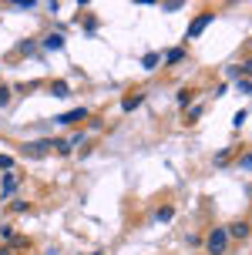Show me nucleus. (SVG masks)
I'll return each mask as SVG.
<instances>
[{
    "label": "nucleus",
    "mask_w": 252,
    "mask_h": 255,
    "mask_svg": "<svg viewBox=\"0 0 252 255\" xmlns=\"http://www.w3.org/2000/svg\"><path fill=\"white\" fill-rule=\"evenodd\" d=\"M205 249H209L212 255H226L229 252V232L226 229H212L209 239H205Z\"/></svg>",
    "instance_id": "nucleus-1"
},
{
    "label": "nucleus",
    "mask_w": 252,
    "mask_h": 255,
    "mask_svg": "<svg viewBox=\"0 0 252 255\" xmlns=\"http://www.w3.org/2000/svg\"><path fill=\"white\" fill-rule=\"evenodd\" d=\"M50 148H54V138H37V141H30V144H24V154L27 158H47Z\"/></svg>",
    "instance_id": "nucleus-2"
},
{
    "label": "nucleus",
    "mask_w": 252,
    "mask_h": 255,
    "mask_svg": "<svg viewBox=\"0 0 252 255\" xmlns=\"http://www.w3.org/2000/svg\"><path fill=\"white\" fill-rule=\"evenodd\" d=\"M212 20H215V13H212V10L199 13V17L192 20V27H189V37H202V30H205V27L212 24Z\"/></svg>",
    "instance_id": "nucleus-3"
},
{
    "label": "nucleus",
    "mask_w": 252,
    "mask_h": 255,
    "mask_svg": "<svg viewBox=\"0 0 252 255\" xmlns=\"http://www.w3.org/2000/svg\"><path fill=\"white\" fill-rule=\"evenodd\" d=\"M88 118V108H71L67 115H61V125H74V121H84Z\"/></svg>",
    "instance_id": "nucleus-4"
},
{
    "label": "nucleus",
    "mask_w": 252,
    "mask_h": 255,
    "mask_svg": "<svg viewBox=\"0 0 252 255\" xmlns=\"http://www.w3.org/2000/svg\"><path fill=\"white\" fill-rule=\"evenodd\" d=\"M13 191H17V175L7 171V175H3V185H0V195L7 198V195H13Z\"/></svg>",
    "instance_id": "nucleus-5"
},
{
    "label": "nucleus",
    "mask_w": 252,
    "mask_h": 255,
    "mask_svg": "<svg viewBox=\"0 0 252 255\" xmlns=\"http://www.w3.org/2000/svg\"><path fill=\"white\" fill-rule=\"evenodd\" d=\"M229 235H232V239H249V222H236V225H232V229H226Z\"/></svg>",
    "instance_id": "nucleus-6"
},
{
    "label": "nucleus",
    "mask_w": 252,
    "mask_h": 255,
    "mask_svg": "<svg viewBox=\"0 0 252 255\" xmlns=\"http://www.w3.org/2000/svg\"><path fill=\"white\" fill-rule=\"evenodd\" d=\"M158 61H162V57H158L155 51H148L145 57H141V67H145V71H155V67H158Z\"/></svg>",
    "instance_id": "nucleus-7"
},
{
    "label": "nucleus",
    "mask_w": 252,
    "mask_h": 255,
    "mask_svg": "<svg viewBox=\"0 0 252 255\" xmlns=\"http://www.w3.org/2000/svg\"><path fill=\"white\" fill-rule=\"evenodd\" d=\"M172 218H175V208H172V205H165V208L155 212V222H172Z\"/></svg>",
    "instance_id": "nucleus-8"
},
{
    "label": "nucleus",
    "mask_w": 252,
    "mask_h": 255,
    "mask_svg": "<svg viewBox=\"0 0 252 255\" xmlns=\"http://www.w3.org/2000/svg\"><path fill=\"white\" fill-rule=\"evenodd\" d=\"M44 47H47V51H61V47H64V37H61V34H50V37L44 40Z\"/></svg>",
    "instance_id": "nucleus-9"
},
{
    "label": "nucleus",
    "mask_w": 252,
    "mask_h": 255,
    "mask_svg": "<svg viewBox=\"0 0 252 255\" xmlns=\"http://www.w3.org/2000/svg\"><path fill=\"white\" fill-rule=\"evenodd\" d=\"M178 61H185V51L182 47H172V51L165 54V64H178Z\"/></svg>",
    "instance_id": "nucleus-10"
},
{
    "label": "nucleus",
    "mask_w": 252,
    "mask_h": 255,
    "mask_svg": "<svg viewBox=\"0 0 252 255\" xmlns=\"http://www.w3.org/2000/svg\"><path fill=\"white\" fill-rule=\"evenodd\" d=\"M182 7H185V0H162L165 13H175V10H182Z\"/></svg>",
    "instance_id": "nucleus-11"
},
{
    "label": "nucleus",
    "mask_w": 252,
    "mask_h": 255,
    "mask_svg": "<svg viewBox=\"0 0 252 255\" xmlns=\"http://www.w3.org/2000/svg\"><path fill=\"white\" fill-rule=\"evenodd\" d=\"M138 104H141V94H128L125 101H121V108H125V111H135Z\"/></svg>",
    "instance_id": "nucleus-12"
},
{
    "label": "nucleus",
    "mask_w": 252,
    "mask_h": 255,
    "mask_svg": "<svg viewBox=\"0 0 252 255\" xmlns=\"http://www.w3.org/2000/svg\"><path fill=\"white\" fill-rule=\"evenodd\" d=\"M13 10H30V7H37V0H10Z\"/></svg>",
    "instance_id": "nucleus-13"
},
{
    "label": "nucleus",
    "mask_w": 252,
    "mask_h": 255,
    "mask_svg": "<svg viewBox=\"0 0 252 255\" xmlns=\"http://www.w3.org/2000/svg\"><path fill=\"white\" fill-rule=\"evenodd\" d=\"M54 98H67V94H71V88H67V84H64V81H57V84H54Z\"/></svg>",
    "instance_id": "nucleus-14"
},
{
    "label": "nucleus",
    "mask_w": 252,
    "mask_h": 255,
    "mask_svg": "<svg viewBox=\"0 0 252 255\" xmlns=\"http://www.w3.org/2000/svg\"><path fill=\"white\" fill-rule=\"evenodd\" d=\"M7 101H10V88L0 84V108H7Z\"/></svg>",
    "instance_id": "nucleus-15"
},
{
    "label": "nucleus",
    "mask_w": 252,
    "mask_h": 255,
    "mask_svg": "<svg viewBox=\"0 0 252 255\" xmlns=\"http://www.w3.org/2000/svg\"><path fill=\"white\" fill-rule=\"evenodd\" d=\"M239 168H242V171H252V151H249V154H242V158H239Z\"/></svg>",
    "instance_id": "nucleus-16"
},
{
    "label": "nucleus",
    "mask_w": 252,
    "mask_h": 255,
    "mask_svg": "<svg viewBox=\"0 0 252 255\" xmlns=\"http://www.w3.org/2000/svg\"><path fill=\"white\" fill-rule=\"evenodd\" d=\"M0 168H3V171H10V168H13V158H10V154H0Z\"/></svg>",
    "instance_id": "nucleus-17"
},
{
    "label": "nucleus",
    "mask_w": 252,
    "mask_h": 255,
    "mask_svg": "<svg viewBox=\"0 0 252 255\" xmlns=\"http://www.w3.org/2000/svg\"><path fill=\"white\" fill-rule=\"evenodd\" d=\"M199 118H202V108H192L189 115H185V121H199Z\"/></svg>",
    "instance_id": "nucleus-18"
},
{
    "label": "nucleus",
    "mask_w": 252,
    "mask_h": 255,
    "mask_svg": "<svg viewBox=\"0 0 252 255\" xmlns=\"http://www.w3.org/2000/svg\"><path fill=\"white\" fill-rule=\"evenodd\" d=\"M239 91H246V94H252V81H249V77H242V81H239Z\"/></svg>",
    "instance_id": "nucleus-19"
},
{
    "label": "nucleus",
    "mask_w": 252,
    "mask_h": 255,
    "mask_svg": "<svg viewBox=\"0 0 252 255\" xmlns=\"http://www.w3.org/2000/svg\"><path fill=\"white\" fill-rule=\"evenodd\" d=\"M246 115H249V111H239V115L232 118V125H236V128H242V121H246Z\"/></svg>",
    "instance_id": "nucleus-20"
},
{
    "label": "nucleus",
    "mask_w": 252,
    "mask_h": 255,
    "mask_svg": "<svg viewBox=\"0 0 252 255\" xmlns=\"http://www.w3.org/2000/svg\"><path fill=\"white\" fill-rule=\"evenodd\" d=\"M0 255H10V252H7V249H0Z\"/></svg>",
    "instance_id": "nucleus-21"
},
{
    "label": "nucleus",
    "mask_w": 252,
    "mask_h": 255,
    "mask_svg": "<svg viewBox=\"0 0 252 255\" xmlns=\"http://www.w3.org/2000/svg\"><path fill=\"white\" fill-rule=\"evenodd\" d=\"M94 255H101V252H94Z\"/></svg>",
    "instance_id": "nucleus-22"
}]
</instances>
